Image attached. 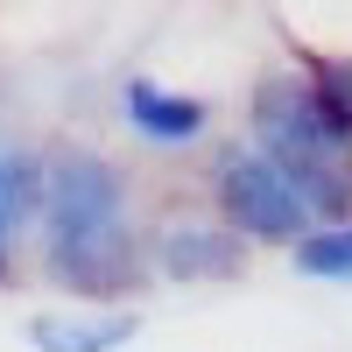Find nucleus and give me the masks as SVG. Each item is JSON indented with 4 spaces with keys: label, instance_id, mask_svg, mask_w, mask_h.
<instances>
[{
    "label": "nucleus",
    "instance_id": "nucleus-7",
    "mask_svg": "<svg viewBox=\"0 0 352 352\" xmlns=\"http://www.w3.org/2000/svg\"><path fill=\"white\" fill-rule=\"evenodd\" d=\"M36 176H43L36 155L14 148V141H0V275H8V261H14L21 226L36 219Z\"/></svg>",
    "mask_w": 352,
    "mask_h": 352
},
{
    "label": "nucleus",
    "instance_id": "nucleus-8",
    "mask_svg": "<svg viewBox=\"0 0 352 352\" xmlns=\"http://www.w3.org/2000/svg\"><path fill=\"white\" fill-rule=\"evenodd\" d=\"M289 254H296V268H303V275H317V282H352V219L310 226Z\"/></svg>",
    "mask_w": 352,
    "mask_h": 352
},
{
    "label": "nucleus",
    "instance_id": "nucleus-4",
    "mask_svg": "<svg viewBox=\"0 0 352 352\" xmlns=\"http://www.w3.org/2000/svg\"><path fill=\"white\" fill-rule=\"evenodd\" d=\"M120 113H127V127L148 141V148H190V141H204V127H212V106L197 92H169L148 71L120 78Z\"/></svg>",
    "mask_w": 352,
    "mask_h": 352
},
{
    "label": "nucleus",
    "instance_id": "nucleus-5",
    "mask_svg": "<svg viewBox=\"0 0 352 352\" xmlns=\"http://www.w3.org/2000/svg\"><path fill=\"white\" fill-rule=\"evenodd\" d=\"M155 261H162L169 282H219V275L240 268V232L232 226H197V219L162 226L155 232Z\"/></svg>",
    "mask_w": 352,
    "mask_h": 352
},
{
    "label": "nucleus",
    "instance_id": "nucleus-3",
    "mask_svg": "<svg viewBox=\"0 0 352 352\" xmlns=\"http://www.w3.org/2000/svg\"><path fill=\"white\" fill-rule=\"evenodd\" d=\"M212 190H219L226 226L240 232V240H254V247H296L303 232L317 226V219H310V204H303V190L289 184V169H282V162H268L254 141H247V148H226V155H219Z\"/></svg>",
    "mask_w": 352,
    "mask_h": 352
},
{
    "label": "nucleus",
    "instance_id": "nucleus-6",
    "mask_svg": "<svg viewBox=\"0 0 352 352\" xmlns=\"http://www.w3.org/2000/svg\"><path fill=\"white\" fill-rule=\"evenodd\" d=\"M134 331H141L134 310H106V317L43 310V317H28V345H36V352H120Z\"/></svg>",
    "mask_w": 352,
    "mask_h": 352
},
{
    "label": "nucleus",
    "instance_id": "nucleus-1",
    "mask_svg": "<svg viewBox=\"0 0 352 352\" xmlns=\"http://www.w3.org/2000/svg\"><path fill=\"white\" fill-rule=\"evenodd\" d=\"M36 226L50 275L78 296H120L134 275V232H127V176L92 148H56L36 176Z\"/></svg>",
    "mask_w": 352,
    "mask_h": 352
},
{
    "label": "nucleus",
    "instance_id": "nucleus-2",
    "mask_svg": "<svg viewBox=\"0 0 352 352\" xmlns=\"http://www.w3.org/2000/svg\"><path fill=\"white\" fill-rule=\"evenodd\" d=\"M247 120H254V148L289 169V184L303 190L317 226L352 219V155L324 127L303 71H268L254 85V99H247Z\"/></svg>",
    "mask_w": 352,
    "mask_h": 352
}]
</instances>
